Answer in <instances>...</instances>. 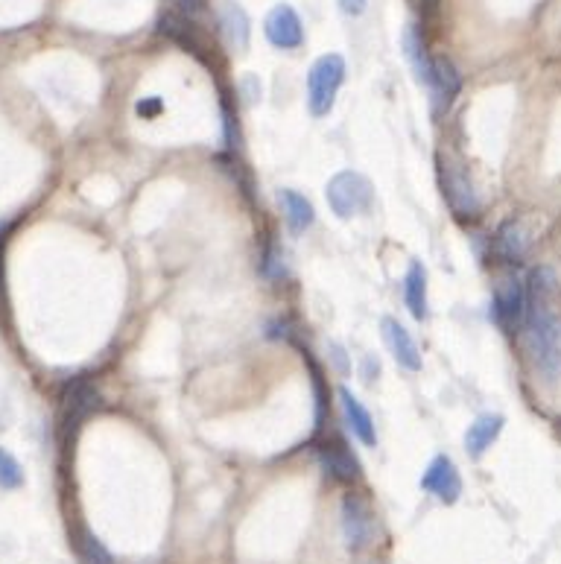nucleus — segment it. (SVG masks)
<instances>
[{
    "mask_svg": "<svg viewBox=\"0 0 561 564\" xmlns=\"http://www.w3.org/2000/svg\"><path fill=\"white\" fill-rule=\"evenodd\" d=\"M526 351L535 369L550 380L561 377V316H556L541 296L526 307Z\"/></svg>",
    "mask_w": 561,
    "mask_h": 564,
    "instance_id": "obj_1",
    "label": "nucleus"
},
{
    "mask_svg": "<svg viewBox=\"0 0 561 564\" xmlns=\"http://www.w3.org/2000/svg\"><path fill=\"white\" fill-rule=\"evenodd\" d=\"M342 82H345V59L339 53H328L316 59V65L307 74V106L313 117L331 114Z\"/></svg>",
    "mask_w": 561,
    "mask_h": 564,
    "instance_id": "obj_2",
    "label": "nucleus"
},
{
    "mask_svg": "<svg viewBox=\"0 0 561 564\" xmlns=\"http://www.w3.org/2000/svg\"><path fill=\"white\" fill-rule=\"evenodd\" d=\"M328 205L331 211L337 214L339 220H348V217H357L360 211H366L372 205V185L366 176L360 173H351V170H342L337 173L331 182H328Z\"/></svg>",
    "mask_w": 561,
    "mask_h": 564,
    "instance_id": "obj_3",
    "label": "nucleus"
},
{
    "mask_svg": "<svg viewBox=\"0 0 561 564\" xmlns=\"http://www.w3.org/2000/svg\"><path fill=\"white\" fill-rule=\"evenodd\" d=\"M263 33L269 38V44L278 50H296L304 44V27H301L299 12L290 3H278L269 9V15L263 21Z\"/></svg>",
    "mask_w": 561,
    "mask_h": 564,
    "instance_id": "obj_4",
    "label": "nucleus"
},
{
    "mask_svg": "<svg viewBox=\"0 0 561 564\" xmlns=\"http://www.w3.org/2000/svg\"><path fill=\"white\" fill-rule=\"evenodd\" d=\"M342 532H345V544L351 550H363L369 547L374 538V515L369 503L363 497H345L342 503Z\"/></svg>",
    "mask_w": 561,
    "mask_h": 564,
    "instance_id": "obj_5",
    "label": "nucleus"
},
{
    "mask_svg": "<svg viewBox=\"0 0 561 564\" xmlns=\"http://www.w3.org/2000/svg\"><path fill=\"white\" fill-rule=\"evenodd\" d=\"M421 489L436 494L442 503H456V500H459V494H462V477H459V471H456V465H453L450 456H436V459L427 465V471H424V477H421Z\"/></svg>",
    "mask_w": 561,
    "mask_h": 564,
    "instance_id": "obj_6",
    "label": "nucleus"
},
{
    "mask_svg": "<svg viewBox=\"0 0 561 564\" xmlns=\"http://www.w3.org/2000/svg\"><path fill=\"white\" fill-rule=\"evenodd\" d=\"M494 316L500 322H521V319H526V290L518 275L497 278V287H494Z\"/></svg>",
    "mask_w": 561,
    "mask_h": 564,
    "instance_id": "obj_7",
    "label": "nucleus"
},
{
    "mask_svg": "<svg viewBox=\"0 0 561 564\" xmlns=\"http://www.w3.org/2000/svg\"><path fill=\"white\" fill-rule=\"evenodd\" d=\"M380 328H383V339H386L392 357L398 360V366H404L407 372H421V351H418L415 339L410 337V331L392 316H386L380 322Z\"/></svg>",
    "mask_w": 561,
    "mask_h": 564,
    "instance_id": "obj_8",
    "label": "nucleus"
},
{
    "mask_svg": "<svg viewBox=\"0 0 561 564\" xmlns=\"http://www.w3.org/2000/svg\"><path fill=\"white\" fill-rule=\"evenodd\" d=\"M442 188L448 196L450 208L459 214V217H474L480 211V202H477V193L471 188L468 176L459 170V167H445L442 164Z\"/></svg>",
    "mask_w": 561,
    "mask_h": 564,
    "instance_id": "obj_9",
    "label": "nucleus"
},
{
    "mask_svg": "<svg viewBox=\"0 0 561 564\" xmlns=\"http://www.w3.org/2000/svg\"><path fill=\"white\" fill-rule=\"evenodd\" d=\"M339 407L345 413V421L351 427V433L366 445V448H374L377 445V433H374V421L369 410L357 401V395H351L348 389H339Z\"/></svg>",
    "mask_w": 561,
    "mask_h": 564,
    "instance_id": "obj_10",
    "label": "nucleus"
},
{
    "mask_svg": "<svg viewBox=\"0 0 561 564\" xmlns=\"http://www.w3.org/2000/svg\"><path fill=\"white\" fill-rule=\"evenodd\" d=\"M217 18H220L225 41H228L237 53H243V50L249 47V33H252V30H249V15L243 12V6H237L234 0H223L220 9H217Z\"/></svg>",
    "mask_w": 561,
    "mask_h": 564,
    "instance_id": "obj_11",
    "label": "nucleus"
},
{
    "mask_svg": "<svg viewBox=\"0 0 561 564\" xmlns=\"http://www.w3.org/2000/svg\"><path fill=\"white\" fill-rule=\"evenodd\" d=\"M427 88L433 91V103L436 109H448L453 103V97L459 94L462 82H459V74L453 71L448 59H433V74H430V82Z\"/></svg>",
    "mask_w": 561,
    "mask_h": 564,
    "instance_id": "obj_12",
    "label": "nucleus"
},
{
    "mask_svg": "<svg viewBox=\"0 0 561 564\" xmlns=\"http://www.w3.org/2000/svg\"><path fill=\"white\" fill-rule=\"evenodd\" d=\"M278 199H281V205H284L287 226H290L293 234H304L307 228L313 226L316 211H313V205H310V199H307V196H301L299 190H281V193H278Z\"/></svg>",
    "mask_w": 561,
    "mask_h": 564,
    "instance_id": "obj_13",
    "label": "nucleus"
},
{
    "mask_svg": "<svg viewBox=\"0 0 561 564\" xmlns=\"http://www.w3.org/2000/svg\"><path fill=\"white\" fill-rule=\"evenodd\" d=\"M500 430H503V415H480L468 427V433H465V448H468V453L471 456H483L491 448V442L500 436Z\"/></svg>",
    "mask_w": 561,
    "mask_h": 564,
    "instance_id": "obj_14",
    "label": "nucleus"
},
{
    "mask_svg": "<svg viewBox=\"0 0 561 564\" xmlns=\"http://www.w3.org/2000/svg\"><path fill=\"white\" fill-rule=\"evenodd\" d=\"M404 299L410 307L412 319L424 322L427 319V272L418 261H412L407 269V278H404Z\"/></svg>",
    "mask_w": 561,
    "mask_h": 564,
    "instance_id": "obj_15",
    "label": "nucleus"
},
{
    "mask_svg": "<svg viewBox=\"0 0 561 564\" xmlns=\"http://www.w3.org/2000/svg\"><path fill=\"white\" fill-rule=\"evenodd\" d=\"M322 465L339 483H351V480L360 477V462L354 459V453L348 451L345 445H339V442L322 451Z\"/></svg>",
    "mask_w": 561,
    "mask_h": 564,
    "instance_id": "obj_16",
    "label": "nucleus"
},
{
    "mask_svg": "<svg viewBox=\"0 0 561 564\" xmlns=\"http://www.w3.org/2000/svg\"><path fill=\"white\" fill-rule=\"evenodd\" d=\"M404 53H407V59H410L418 82L427 85V82H430V74H433V59L427 56L424 38H421V33H418L415 27H407V33H404Z\"/></svg>",
    "mask_w": 561,
    "mask_h": 564,
    "instance_id": "obj_17",
    "label": "nucleus"
},
{
    "mask_svg": "<svg viewBox=\"0 0 561 564\" xmlns=\"http://www.w3.org/2000/svg\"><path fill=\"white\" fill-rule=\"evenodd\" d=\"M526 237L521 223H503L497 231V255H503L506 261H518L524 255Z\"/></svg>",
    "mask_w": 561,
    "mask_h": 564,
    "instance_id": "obj_18",
    "label": "nucleus"
},
{
    "mask_svg": "<svg viewBox=\"0 0 561 564\" xmlns=\"http://www.w3.org/2000/svg\"><path fill=\"white\" fill-rule=\"evenodd\" d=\"M76 553H79L82 564H114L112 553L88 529H79V535H76Z\"/></svg>",
    "mask_w": 561,
    "mask_h": 564,
    "instance_id": "obj_19",
    "label": "nucleus"
},
{
    "mask_svg": "<svg viewBox=\"0 0 561 564\" xmlns=\"http://www.w3.org/2000/svg\"><path fill=\"white\" fill-rule=\"evenodd\" d=\"M21 486H24V471H21L18 459L0 448V489L15 491L21 489Z\"/></svg>",
    "mask_w": 561,
    "mask_h": 564,
    "instance_id": "obj_20",
    "label": "nucleus"
},
{
    "mask_svg": "<svg viewBox=\"0 0 561 564\" xmlns=\"http://www.w3.org/2000/svg\"><path fill=\"white\" fill-rule=\"evenodd\" d=\"M339 9H342L345 15L357 18V15H363V12H366V0H339Z\"/></svg>",
    "mask_w": 561,
    "mask_h": 564,
    "instance_id": "obj_21",
    "label": "nucleus"
},
{
    "mask_svg": "<svg viewBox=\"0 0 561 564\" xmlns=\"http://www.w3.org/2000/svg\"><path fill=\"white\" fill-rule=\"evenodd\" d=\"M199 3L202 0H185V6H190V9H199Z\"/></svg>",
    "mask_w": 561,
    "mask_h": 564,
    "instance_id": "obj_22",
    "label": "nucleus"
}]
</instances>
